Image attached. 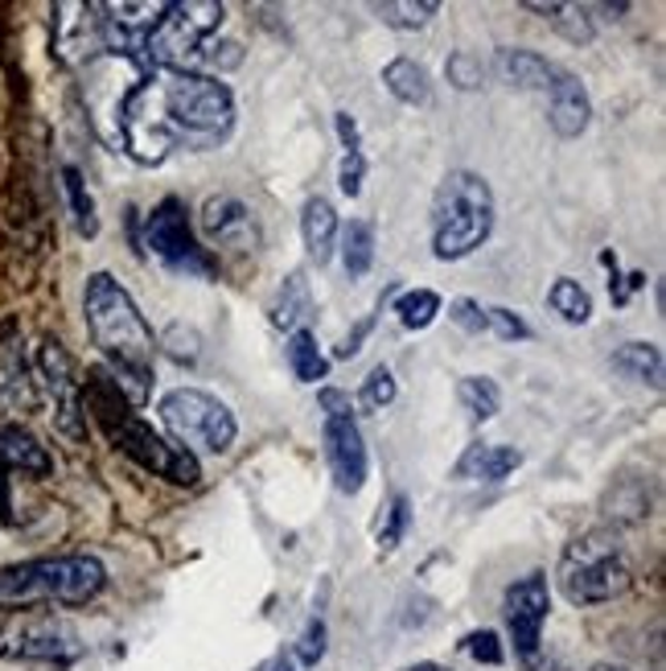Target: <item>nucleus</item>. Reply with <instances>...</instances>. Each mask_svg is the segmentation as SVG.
<instances>
[{"instance_id": "36", "label": "nucleus", "mask_w": 666, "mask_h": 671, "mask_svg": "<svg viewBox=\"0 0 666 671\" xmlns=\"http://www.w3.org/2000/svg\"><path fill=\"white\" fill-rule=\"evenodd\" d=\"M161 346H165L177 363H194V358L202 355V338H198V330H194V326H182V321L169 326L165 338H161Z\"/></svg>"}, {"instance_id": "4", "label": "nucleus", "mask_w": 666, "mask_h": 671, "mask_svg": "<svg viewBox=\"0 0 666 671\" xmlns=\"http://www.w3.org/2000/svg\"><path fill=\"white\" fill-rule=\"evenodd\" d=\"M494 231V190L469 169H453L432 198V252L436 260H465Z\"/></svg>"}, {"instance_id": "7", "label": "nucleus", "mask_w": 666, "mask_h": 671, "mask_svg": "<svg viewBox=\"0 0 666 671\" xmlns=\"http://www.w3.org/2000/svg\"><path fill=\"white\" fill-rule=\"evenodd\" d=\"M226 17L219 0H173L165 4L161 21L152 25L140 62L152 71H189L202 58L206 38L214 34Z\"/></svg>"}, {"instance_id": "33", "label": "nucleus", "mask_w": 666, "mask_h": 671, "mask_svg": "<svg viewBox=\"0 0 666 671\" xmlns=\"http://www.w3.org/2000/svg\"><path fill=\"white\" fill-rule=\"evenodd\" d=\"M407 523H411V503H407V495H395V499H391V511H387V523L379 527V548H383V552H395V548H399Z\"/></svg>"}, {"instance_id": "12", "label": "nucleus", "mask_w": 666, "mask_h": 671, "mask_svg": "<svg viewBox=\"0 0 666 671\" xmlns=\"http://www.w3.org/2000/svg\"><path fill=\"white\" fill-rule=\"evenodd\" d=\"M547 610H552V589L543 573H531L506 589V626L515 634V651L527 668L539 659V634H543Z\"/></svg>"}, {"instance_id": "44", "label": "nucleus", "mask_w": 666, "mask_h": 671, "mask_svg": "<svg viewBox=\"0 0 666 671\" xmlns=\"http://www.w3.org/2000/svg\"><path fill=\"white\" fill-rule=\"evenodd\" d=\"M276 671H293V668H288V663H280V668Z\"/></svg>"}, {"instance_id": "28", "label": "nucleus", "mask_w": 666, "mask_h": 671, "mask_svg": "<svg viewBox=\"0 0 666 671\" xmlns=\"http://www.w3.org/2000/svg\"><path fill=\"white\" fill-rule=\"evenodd\" d=\"M342 264H346V272L354 280L367 277L370 264H374V227L362 223V219H354L346 231H342Z\"/></svg>"}, {"instance_id": "18", "label": "nucleus", "mask_w": 666, "mask_h": 671, "mask_svg": "<svg viewBox=\"0 0 666 671\" xmlns=\"http://www.w3.org/2000/svg\"><path fill=\"white\" fill-rule=\"evenodd\" d=\"M300 235H305V247H309V260L321 268L330 264L333 256V240H337V210H333L330 198H309L305 203V215H300Z\"/></svg>"}, {"instance_id": "16", "label": "nucleus", "mask_w": 666, "mask_h": 671, "mask_svg": "<svg viewBox=\"0 0 666 671\" xmlns=\"http://www.w3.org/2000/svg\"><path fill=\"white\" fill-rule=\"evenodd\" d=\"M494 71L502 75V83H510L518 91H552L559 66L547 58L531 54V50H498L494 54Z\"/></svg>"}, {"instance_id": "42", "label": "nucleus", "mask_w": 666, "mask_h": 671, "mask_svg": "<svg viewBox=\"0 0 666 671\" xmlns=\"http://www.w3.org/2000/svg\"><path fill=\"white\" fill-rule=\"evenodd\" d=\"M404 671H448V668H441V663H411V668H404Z\"/></svg>"}, {"instance_id": "11", "label": "nucleus", "mask_w": 666, "mask_h": 671, "mask_svg": "<svg viewBox=\"0 0 666 671\" xmlns=\"http://www.w3.org/2000/svg\"><path fill=\"white\" fill-rule=\"evenodd\" d=\"M37 379L54 400V425L66 437L83 441L87 437V420H83V379H74V358L58 338H41L37 346Z\"/></svg>"}, {"instance_id": "15", "label": "nucleus", "mask_w": 666, "mask_h": 671, "mask_svg": "<svg viewBox=\"0 0 666 671\" xmlns=\"http://www.w3.org/2000/svg\"><path fill=\"white\" fill-rule=\"evenodd\" d=\"M547 99H552L547 120H552V132L559 136V141H576L580 132L589 129L592 99H589V91H584V83H580L572 71H564V66H559V75H555Z\"/></svg>"}, {"instance_id": "40", "label": "nucleus", "mask_w": 666, "mask_h": 671, "mask_svg": "<svg viewBox=\"0 0 666 671\" xmlns=\"http://www.w3.org/2000/svg\"><path fill=\"white\" fill-rule=\"evenodd\" d=\"M362 178H367V157L362 152H346L342 157V194L358 198L362 194Z\"/></svg>"}, {"instance_id": "30", "label": "nucleus", "mask_w": 666, "mask_h": 671, "mask_svg": "<svg viewBox=\"0 0 666 671\" xmlns=\"http://www.w3.org/2000/svg\"><path fill=\"white\" fill-rule=\"evenodd\" d=\"M547 301H552V309L564 321H572V326H580V321H589L592 317V297L576 284L572 277H559L552 284V293H547Z\"/></svg>"}, {"instance_id": "10", "label": "nucleus", "mask_w": 666, "mask_h": 671, "mask_svg": "<svg viewBox=\"0 0 666 671\" xmlns=\"http://www.w3.org/2000/svg\"><path fill=\"white\" fill-rule=\"evenodd\" d=\"M148 247L157 260H165L169 268L177 272H189V277H214V260L206 256L194 231H189V219H185L182 198H165L148 215Z\"/></svg>"}, {"instance_id": "43", "label": "nucleus", "mask_w": 666, "mask_h": 671, "mask_svg": "<svg viewBox=\"0 0 666 671\" xmlns=\"http://www.w3.org/2000/svg\"><path fill=\"white\" fill-rule=\"evenodd\" d=\"M589 671H629V668H621V663H592Z\"/></svg>"}, {"instance_id": "31", "label": "nucleus", "mask_w": 666, "mask_h": 671, "mask_svg": "<svg viewBox=\"0 0 666 671\" xmlns=\"http://www.w3.org/2000/svg\"><path fill=\"white\" fill-rule=\"evenodd\" d=\"M62 182H66V198H71V210H74V223L83 235H95L99 231V219H95V203L91 194H87V182H83V173L74 166L62 169Z\"/></svg>"}, {"instance_id": "19", "label": "nucleus", "mask_w": 666, "mask_h": 671, "mask_svg": "<svg viewBox=\"0 0 666 671\" xmlns=\"http://www.w3.org/2000/svg\"><path fill=\"white\" fill-rule=\"evenodd\" d=\"M518 466H522V453L515 446H469L453 474L457 478H481V483H502Z\"/></svg>"}, {"instance_id": "23", "label": "nucleus", "mask_w": 666, "mask_h": 671, "mask_svg": "<svg viewBox=\"0 0 666 671\" xmlns=\"http://www.w3.org/2000/svg\"><path fill=\"white\" fill-rule=\"evenodd\" d=\"M613 371L633 379V383L663 388V351L654 342H626L621 351H613Z\"/></svg>"}, {"instance_id": "41", "label": "nucleus", "mask_w": 666, "mask_h": 671, "mask_svg": "<svg viewBox=\"0 0 666 671\" xmlns=\"http://www.w3.org/2000/svg\"><path fill=\"white\" fill-rule=\"evenodd\" d=\"M333 124H337V136H342L346 152H362V149H358V124H354L350 112H337V115H333Z\"/></svg>"}, {"instance_id": "26", "label": "nucleus", "mask_w": 666, "mask_h": 671, "mask_svg": "<svg viewBox=\"0 0 666 671\" xmlns=\"http://www.w3.org/2000/svg\"><path fill=\"white\" fill-rule=\"evenodd\" d=\"M284 355H288V367H293V375L300 383H317V379L330 375V363L317 351V338L309 334V330H296V334L288 338V346H284Z\"/></svg>"}, {"instance_id": "35", "label": "nucleus", "mask_w": 666, "mask_h": 671, "mask_svg": "<svg viewBox=\"0 0 666 671\" xmlns=\"http://www.w3.org/2000/svg\"><path fill=\"white\" fill-rule=\"evenodd\" d=\"M461 655H469L473 663H485V668H498L502 659H506V651H502L498 634L494 631H473L461 638Z\"/></svg>"}, {"instance_id": "29", "label": "nucleus", "mask_w": 666, "mask_h": 671, "mask_svg": "<svg viewBox=\"0 0 666 671\" xmlns=\"http://www.w3.org/2000/svg\"><path fill=\"white\" fill-rule=\"evenodd\" d=\"M441 314V297L432 289H411L395 301V317L404 321V330H428Z\"/></svg>"}, {"instance_id": "14", "label": "nucleus", "mask_w": 666, "mask_h": 671, "mask_svg": "<svg viewBox=\"0 0 666 671\" xmlns=\"http://www.w3.org/2000/svg\"><path fill=\"white\" fill-rule=\"evenodd\" d=\"M202 231L214 247H231V252H251L259 243L256 215L231 194H219L202 206Z\"/></svg>"}, {"instance_id": "3", "label": "nucleus", "mask_w": 666, "mask_h": 671, "mask_svg": "<svg viewBox=\"0 0 666 671\" xmlns=\"http://www.w3.org/2000/svg\"><path fill=\"white\" fill-rule=\"evenodd\" d=\"M91 408L95 420H99V429L108 432V441L120 453H128L136 466L152 469V474H161L169 483L177 486H194L202 478V469H198V457L182 446H169L161 432L145 425L140 416H132V404L120 395L115 388V379L108 371H87L83 379V412Z\"/></svg>"}, {"instance_id": "8", "label": "nucleus", "mask_w": 666, "mask_h": 671, "mask_svg": "<svg viewBox=\"0 0 666 671\" xmlns=\"http://www.w3.org/2000/svg\"><path fill=\"white\" fill-rule=\"evenodd\" d=\"M161 420L165 429L182 441V449H202V453H226L235 446V416L222 404L219 395L198 392V388H177V392L161 395Z\"/></svg>"}, {"instance_id": "32", "label": "nucleus", "mask_w": 666, "mask_h": 671, "mask_svg": "<svg viewBox=\"0 0 666 671\" xmlns=\"http://www.w3.org/2000/svg\"><path fill=\"white\" fill-rule=\"evenodd\" d=\"M444 75L457 91H478L485 83V62L478 54H469V50H453L448 62H444Z\"/></svg>"}, {"instance_id": "38", "label": "nucleus", "mask_w": 666, "mask_h": 671, "mask_svg": "<svg viewBox=\"0 0 666 671\" xmlns=\"http://www.w3.org/2000/svg\"><path fill=\"white\" fill-rule=\"evenodd\" d=\"M485 330H494V334H498L502 342H518V338L531 334V330L522 326V317L510 314V309H502V305H494V309H485Z\"/></svg>"}, {"instance_id": "27", "label": "nucleus", "mask_w": 666, "mask_h": 671, "mask_svg": "<svg viewBox=\"0 0 666 671\" xmlns=\"http://www.w3.org/2000/svg\"><path fill=\"white\" fill-rule=\"evenodd\" d=\"M457 400L465 404V412L473 416V420H494L502 408V392L494 379H485V375H465L461 383H457Z\"/></svg>"}, {"instance_id": "21", "label": "nucleus", "mask_w": 666, "mask_h": 671, "mask_svg": "<svg viewBox=\"0 0 666 671\" xmlns=\"http://www.w3.org/2000/svg\"><path fill=\"white\" fill-rule=\"evenodd\" d=\"M383 87L407 108H428L432 103V78L416 58H395L383 66Z\"/></svg>"}, {"instance_id": "2", "label": "nucleus", "mask_w": 666, "mask_h": 671, "mask_svg": "<svg viewBox=\"0 0 666 671\" xmlns=\"http://www.w3.org/2000/svg\"><path fill=\"white\" fill-rule=\"evenodd\" d=\"M83 314H87V330H91L95 346L103 351L111 367V379L120 395L132 408H140L152 392V363H157V338L145 314L136 309V301L124 293V284L111 272H95L87 277L83 289Z\"/></svg>"}, {"instance_id": "39", "label": "nucleus", "mask_w": 666, "mask_h": 671, "mask_svg": "<svg viewBox=\"0 0 666 671\" xmlns=\"http://www.w3.org/2000/svg\"><path fill=\"white\" fill-rule=\"evenodd\" d=\"M448 317L461 326L465 334H485V309H481L478 301H469V297L453 301V305H448Z\"/></svg>"}, {"instance_id": "20", "label": "nucleus", "mask_w": 666, "mask_h": 671, "mask_svg": "<svg viewBox=\"0 0 666 671\" xmlns=\"http://www.w3.org/2000/svg\"><path fill=\"white\" fill-rule=\"evenodd\" d=\"M74 651H78L74 631L66 622H54V618L34 622V626L17 638V655H25V659H71Z\"/></svg>"}, {"instance_id": "37", "label": "nucleus", "mask_w": 666, "mask_h": 671, "mask_svg": "<svg viewBox=\"0 0 666 671\" xmlns=\"http://www.w3.org/2000/svg\"><path fill=\"white\" fill-rule=\"evenodd\" d=\"M296 659H300L305 668H317V663L325 659V622H321V618H313V622L305 626L300 643H296Z\"/></svg>"}, {"instance_id": "6", "label": "nucleus", "mask_w": 666, "mask_h": 671, "mask_svg": "<svg viewBox=\"0 0 666 671\" xmlns=\"http://www.w3.org/2000/svg\"><path fill=\"white\" fill-rule=\"evenodd\" d=\"M103 585L108 569L95 557L25 560L13 569H0V606H37V601L83 606L103 594Z\"/></svg>"}, {"instance_id": "34", "label": "nucleus", "mask_w": 666, "mask_h": 671, "mask_svg": "<svg viewBox=\"0 0 666 671\" xmlns=\"http://www.w3.org/2000/svg\"><path fill=\"white\" fill-rule=\"evenodd\" d=\"M395 392H399V388H395V375H391V367H383V363L362 379V404H367L370 412L387 408L391 400H395Z\"/></svg>"}, {"instance_id": "13", "label": "nucleus", "mask_w": 666, "mask_h": 671, "mask_svg": "<svg viewBox=\"0 0 666 671\" xmlns=\"http://www.w3.org/2000/svg\"><path fill=\"white\" fill-rule=\"evenodd\" d=\"M54 50L62 62H91L108 54V29L99 4H58L54 9Z\"/></svg>"}, {"instance_id": "22", "label": "nucleus", "mask_w": 666, "mask_h": 671, "mask_svg": "<svg viewBox=\"0 0 666 671\" xmlns=\"http://www.w3.org/2000/svg\"><path fill=\"white\" fill-rule=\"evenodd\" d=\"M527 9L539 13V17L547 21L559 38L572 41V46H589L592 34H596L589 9H580V4H559V0H527Z\"/></svg>"}, {"instance_id": "17", "label": "nucleus", "mask_w": 666, "mask_h": 671, "mask_svg": "<svg viewBox=\"0 0 666 671\" xmlns=\"http://www.w3.org/2000/svg\"><path fill=\"white\" fill-rule=\"evenodd\" d=\"M0 469H21V474L46 478L54 469V457L46 453V446L37 441L34 432L9 425V429H0Z\"/></svg>"}, {"instance_id": "5", "label": "nucleus", "mask_w": 666, "mask_h": 671, "mask_svg": "<svg viewBox=\"0 0 666 671\" xmlns=\"http://www.w3.org/2000/svg\"><path fill=\"white\" fill-rule=\"evenodd\" d=\"M559 594L572 606H601L621 597L633 585V569L626 557V540L617 527H592L584 536H576L555 569Z\"/></svg>"}, {"instance_id": "9", "label": "nucleus", "mask_w": 666, "mask_h": 671, "mask_svg": "<svg viewBox=\"0 0 666 671\" xmlns=\"http://www.w3.org/2000/svg\"><path fill=\"white\" fill-rule=\"evenodd\" d=\"M321 412H325V425H321V441H325V462H330L333 486L342 495H358L367 486L370 474V453L362 441V429L354 420L350 395L325 388L321 392Z\"/></svg>"}, {"instance_id": "25", "label": "nucleus", "mask_w": 666, "mask_h": 671, "mask_svg": "<svg viewBox=\"0 0 666 671\" xmlns=\"http://www.w3.org/2000/svg\"><path fill=\"white\" fill-rule=\"evenodd\" d=\"M370 13L391 29H424L441 13V4L436 0H374Z\"/></svg>"}, {"instance_id": "1", "label": "nucleus", "mask_w": 666, "mask_h": 671, "mask_svg": "<svg viewBox=\"0 0 666 671\" xmlns=\"http://www.w3.org/2000/svg\"><path fill=\"white\" fill-rule=\"evenodd\" d=\"M120 75L95 120L111 145L140 166H161L177 149H214L235 129V95L219 78L152 71L136 58H124Z\"/></svg>"}, {"instance_id": "24", "label": "nucleus", "mask_w": 666, "mask_h": 671, "mask_svg": "<svg viewBox=\"0 0 666 671\" xmlns=\"http://www.w3.org/2000/svg\"><path fill=\"white\" fill-rule=\"evenodd\" d=\"M313 314V297H309V280L293 272V277L280 284L276 301H272V326L280 330H300V321Z\"/></svg>"}]
</instances>
